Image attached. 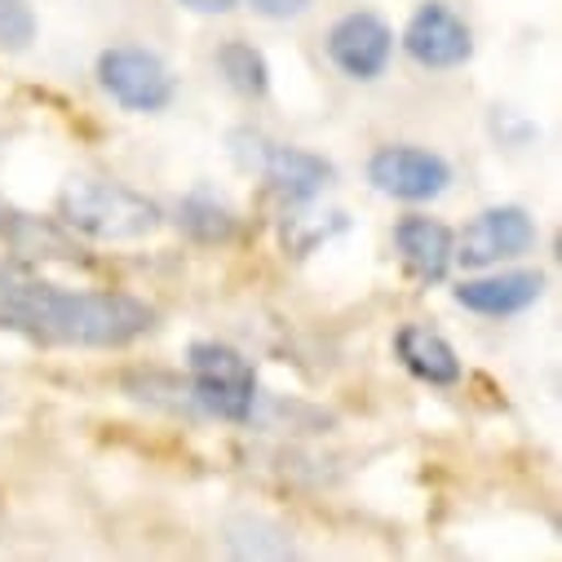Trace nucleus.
Instances as JSON below:
<instances>
[{"mask_svg":"<svg viewBox=\"0 0 562 562\" xmlns=\"http://www.w3.org/2000/svg\"><path fill=\"white\" fill-rule=\"evenodd\" d=\"M337 231H346V213H284V248L293 257H311L319 244H328Z\"/></svg>","mask_w":562,"mask_h":562,"instance_id":"2eb2a0df","label":"nucleus"},{"mask_svg":"<svg viewBox=\"0 0 562 562\" xmlns=\"http://www.w3.org/2000/svg\"><path fill=\"white\" fill-rule=\"evenodd\" d=\"M231 151L248 173H257L279 200H289V204H311L337 182L333 160H324V156H315L306 147L270 143V137L248 133V128H239L231 137Z\"/></svg>","mask_w":562,"mask_h":562,"instance_id":"7ed1b4c3","label":"nucleus"},{"mask_svg":"<svg viewBox=\"0 0 562 562\" xmlns=\"http://www.w3.org/2000/svg\"><path fill=\"white\" fill-rule=\"evenodd\" d=\"M328 58L346 80L372 85L385 76L390 58H394V27L372 14V10H355L346 19L333 23L328 32Z\"/></svg>","mask_w":562,"mask_h":562,"instance_id":"1a4fd4ad","label":"nucleus"},{"mask_svg":"<svg viewBox=\"0 0 562 562\" xmlns=\"http://www.w3.org/2000/svg\"><path fill=\"white\" fill-rule=\"evenodd\" d=\"M93 71H98V85L111 93V102L133 111V115H156L178 93V80L165 67V58L143 49V45H111V49H102Z\"/></svg>","mask_w":562,"mask_h":562,"instance_id":"39448f33","label":"nucleus"},{"mask_svg":"<svg viewBox=\"0 0 562 562\" xmlns=\"http://www.w3.org/2000/svg\"><path fill=\"white\" fill-rule=\"evenodd\" d=\"M178 226L200 244H226L235 235V213L213 191H191L178 204Z\"/></svg>","mask_w":562,"mask_h":562,"instance_id":"4468645a","label":"nucleus"},{"mask_svg":"<svg viewBox=\"0 0 562 562\" xmlns=\"http://www.w3.org/2000/svg\"><path fill=\"white\" fill-rule=\"evenodd\" d=\"M394 248H398V261L407 266L412 279H420V284H443L448 270H452L457 235L439 217L412 213V217L394 222Z\"/></svg>","mask_w":562,"mask_h":562,"instance_id":"9b49d317","label":"nucleus"},{"mask_svg":"<svg viewBox=\"0 0 562 562\" xmlns=\"http://www.w3.org/2000/svg\"><path fill=\"white\" fill-rule=\"evenodd\" d=\"M182 10H191V14H204V19H217V14H231L239 0H178Z\"/></svg>","mask_w":562,"mask_h":562,"instance_id":"a211bd4d","label":"nucleus"},{"mask_svg":"<svg viewBox=\"0 0 562 562\" xmlns=\"http://www.w3.org/2000/svg\"><path fill=\"white\" fill-rule=\"evenodd\" d=\"M191 363V398L231 426L252 420L257 407V368L226 341H191L187 350Z\"/></svg>","mask_w":562,"mask_h":562,"instance_id":"20e7f679","label":"nucleus"},{"mask_svg":"<svg viewBox=\"0 0 562 562\" xmlns=\"http://www.w3.org/2000/svg\"><path fill=\"white\" fill-rule=\"evenodd\" d=\"M248 5H252V14H261L270 23H289L311 10V0H248Z\"/></svg>","mask_w":562,"mask_h":562,"instance_id":"f3484780","label":"nucleus"},{"mask_svg":"<svg viewBox=\"0 0 562 562\" xmlns=\"http://www.w3.org/2000/svg\"><path fill=\"white\" fill-rule=\"evenodd\" d=\"M0 328L41 346L120 350L156 328V306L128 293H76L0 266Z\"/></svg>","mask_w":562,"mask_h":562,"instance_id":"f257e3e1","label":"nucleus"},{"mask_svg":"<svg viewBox=\"0 0 562 562\" xmlns=\"http://www.w3.org/2000/svg\"><path fill=\"white\" fill-rule=\"evenodd\" d=\"M36 41V10L32 0H0V49L23 54Z\"/></svg>","mask_w":562,"mask_h":562,"instance_id":"dca6fc26","label":"nucleus"},{"mask_svg":"<svg viewBox=\"0 0 562 562\" xmlns=\"http://www.w3.org/2000/svg\"><path fill=\"white\" fill-rule=\"evenodd\" d=\"M544 293V274L540 270H496L483 279H461L452 289V302L470 315L483 319H505V315H522L527 306H536Z\"/></svg>","mask_w":562,"mask_h":562,"instance_id":"9d476101","label":"nucleus"},{"mask_svg":"<svg viewBox=\"0 0 562 562\" xmlns=\"http://www.w3.org/2000/svg\"><path fill=\"white\" fill-rule=\"evenodd\" d=\"M394 355L398 363L426 385H457L461 381V359L443 333L430 324H403L394 333Z\"/></svg>","mask_w":562,"mask_h":562,"instance_id":"f8f14e48","label":"nucleus"},{"mask_svg":"<svg viewBox=\"0 0 562 562\" xmlns=\"http://www.w3.org/2000/svg\"><path fill=\"white\" fill-rule=\"evenodd\" d=\"M403 54L426 71H452L474 58V32L448 0H426L403 27Z\"/></svg>","mask_w":562,"mask_h":562,"instance_id":"0eeeda50","label":"nucleus"},{"mask_svg":"<svg viewBox=\"0 0 562 562\" xmlns=\"http://www.w3.org/2000/svg\"><path fill=\"white\" fill-rule=\"evenodd\" d=\"M217 71L239 98H266L270 93V63L248 41H226L217 49Z\"/></svg>","mask_w":562,"mask_h":562,"instance_id":"ddd939ff","label":"nucleus"},{"mask_svg":"<svg viewBox=\"0 0 562 562\" xmlns=\"http://www.w3.org/2000/svg\"><path fill=\"white\" fill-rule=\"evenodd\" d=\"M531 248H536V222H531V213L518 209V204H496V209H483L457 235L452 261H461L465 270H487V266H501V261L522 257Z\"/></svg>","mask_w":562,"mask_h":562,"instance_id":"6e6552de","label":"nucleus"},{"mask_svg":"<svg viewBox=\"0 0 562 562\" xmlns=\"http://www.w3.org/2000/svg\"><path fill=\"white\" fill-rule=\"evenodd\" d=\"M58 217L102 244H133L160 231V204L137 195L120 182H98V178H76L58 195Z\"/></svg>","mask_w":562,"mask_h":562,"instance_id":"f03ea898","label":"nucleus"},{"mask_svg":"<svg viewBox=\"0 0 562 562\" xmlns=\"http://www.w3.org/2000/svg\"><path fill=\"white\" fill-rule=\"evenodd\" d=\"M368 182H372V191H381V195H390V200L426 204V200H439V195L448 191L452 165H448L439 151L394 143V147H376V151H372V160H368Z\"/></svg>","mask_w":562,"mask_h":562,"instance_id":"423d86ee","label":"nucleus"}]
</instances>
